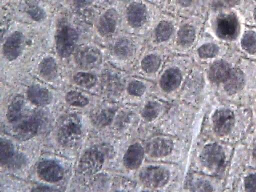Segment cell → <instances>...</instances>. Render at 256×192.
<instances>
[{"mask_svg":"<svg viewBox=\"0 0 256 192\" xmlns=\"http://www.w3.org/2000/svg\"><path fill=\"white\" fill-rule=\"evenodd\" d=\"M56 138L64 147L72 148L76 146L82 137V126L80 117L70 114L62 117L56 126Z\"/></svg>","mask_w":256,"mask_h":192,"instance_id":"cell-1","label":"cell"},{"mask_svg":"<svg viewBox=\"0 0 256 192\" xmlns=\"http://www.w3.org/2000/svg\"><path fill=\"white\" fill-rule=\"evenodd\" d=\"M111 153V148L106 144H98L88 148L79 160V172L86 175H91L98 172Z\"/></svg>","mask_w":256,"mask_h":192,"instance_id":"cell-2","label":"cell"},{"mask_svg":"<svg viewBox=\"0 0 256 192\" xmlns=\"http://www.w3.org/2000/svg\"><path fill=\"white\" fill-rule=\"evenodd\" d=\"M43 123L41 112H32L20 118L13 124L12 130L15 136L22 140H28L36 134Z\"/></svg>","mask_w":256,"mask_h":192,"instance_id":"cell-3","label":"cell"},{"mask_svg":"<svg viewBox=\"0 0 256 192\" xmlns=\"http://www.w3.org/2000/svg\"><path fill=\"white\" fill-rule=\"evenodd\" d=\"M78 38L76 30L68 25H64L58 28L55 36V43L59 56L66 58L71 55L74 50Z\"/></svg>","mask_w":256,"mask_h":192,"instance_id":"cell-4","label":"cell"},{"mask_svg":"<svg viewBox=\"0 0 256 192\" xmlns=\"http://www.w3.org/2000/svg\"><path fill=\"white\" fill-rule=\"evenodd\" d=\"M202 166L208 170L216 172L220 170L225 162V155L222 148L216 144H210L202 149L200 154Z\"/></svg>","mask_w":256,"mask_h":192,"instance_id":"cell-5","label":"cell"},{"mask_svg":"<svg viewBox=\"0 0 256 192\" xmlns=\"http://www.w3.org/2000/svg\"><path fill=\"white\" fill-rule=\"evenodd\" d=\"M139 178L144 186L151 188H158L168 182L170 172L162 166H149L141 170Z\"/></svg>","mask_w":256,"mask_h":192,"instance_id":"cell-6","label":"cell"},{"mask_svg":"<svg viewBox=\"0 0 256 192\" xmlns=\"http://www.w3.org/2000/svg\"><path fill=\"white\" fill-rule=\"evenodd\" d=\"M76 65L83 70H91L98 66L102 62V56L96 48L84 46L78 48L74 54Z\"/></svg>","mask_w":256,"mask_h":192,"instance_id":"cell-7","label":"cell"},{"mask_svg":"<svg viewBox=\"0 0 256 192\" xmlns=\"http://www.w3.org/2000/svg\"><path fill=\"white\" fill-rule=\"evenodd\" d=\"M212 123L214 130L218 135L226 136L230 132L234 125V114L228 108L218 109L212 116Z\"/></svg>","mask_w":256,"mask_h":192,"instance_id":"cell-8","label":"cell"},{"mask_svg":"<svg viewBox=\"0 0 256 192\" xmlns=\"http://www.w3.org/2000/svg\"><path fill=\"white\" fill-rule=\"evenodd\" d=\"M38 176L48 182H56L64 177V170L62 167L53 160H44L40 162L36 167Z\"/></svg>","mask_w":256,"mask_h":192,"instance_id":"cell-9","label":"cell"},{"mask_svg":"<svg viewBox=\"0 0 256 192\" xmlns=\"http://www.w3.org/2000/svg\"><path fill=\"white\" fill-rule=\"evenodd\" d=\"M216 30L218 36L224 39L234 38L238 32V22L236 16L232 14L220 16L216 20Z\"/></svg>","mask_w":256,"mask_h":192,"instance_id":"cell-10","label":"cell"},{"mask_svg":"<svg viewBox=\"0 0 256 192\" xmlns=\"http://www.w3.org/2000/svg\"><path fill=\"white\" fill-rule=\"evenodd\" d=\"M24 43V37L22 33L16 31L11 34L2 46L4 56L10 60L16 59L22 50Z\"/></svg>","mask_w":256,"mask_h":192,"instance_id":"cell-11","label":"cell"},{"mask_svg":"<svg viewBox=\"0 0 256 192\" xmlns=\"http://www.w3.org/2000/svg\"><path fill=\"white\" fill-rule=\"evenodd\" d=\"M172 141L165 138H157L152 140L146 146V152L152 157L162 158L168 155L172 151Z\"/></svg>","mask_w":256,"mask_h":192,"instance_id":"cell-12","label":"cell"},{"mask_svg":"<svg viewBox=\"0 0 256 192\" xmlns=\"http://www.w3.org/2000/svg\"><path fill=\"white\" fill-rule=\"evenodd\" d=\"M118 21L117 12L112 8L107 10L100 17L97 30L102 36H108L115 31Z\"/></svg>","mask_w":256,"mask_h":192,"instance_id":"cell-13","label":"cell"},{"mask_svg":"<svg viewBox=\"0 0 256 192\" xmlns=\"http://www.w3.org/2000/svg\"><path fill=\"white\" fill-rule=\"evenodd\" d=\"M126 16L128 23L132 27L138 28L143 25L148 17L146 6L139 2H133L128 7Z\"/></svg>","mask_w":256,"mask_h":192,"instance_id":"cell-14","label":"cell"},{"mask_svg":"<svg viewBox=\"0 0 256 192\" xmlns=\"http://www.w3.org/2000/svg\"><path fill=\"white\" fill-rule=\"evenodd\" d=\"M144 150L142 146L135 143L131 144L126 150L123 160L125 167L129 170H136L141 165Z\"/></svg>","mask_w":256,"mask_h":192,"instance_id":"cell-15","label":"cell"},{"mask_svg":"<svg viewBox=\"0 0 256 192\" xmlns=\"http://www.w3.org/2000/svg\"><path fill=\"white\" fill-rule=\"evenodd\" d=\"M26 96L32 104L39 106L49 104L52 99V93L48 90L38 85L30 86L27 90Z\"/></svg>","mask_w":256,"mask_h":192,"instance_id":"cell-16","label":"cell"},{"mask_svg":"<svg viewBox=\"0 0 256 192\" xmlns=\"http://www.w3.org/2000/svg\"><path fill=\"white\" fill-rule=\"evenodd\" d=\"M181 80L180 72L176 68H169L162 75L160 80V86L164 92H170L178 86Z\"/></svg>","mask_w":256,"mask_h":192,"instance_id":"cell-17","label":"cell"},{"mask_svg":"<svg viewBox=\"0 0 256 192\" xmlns=\"http://www.w3.org/2000/svg\"><path fill=\"white\" fill-rule=\"evenodd\" d=\"M224 88L229 94L238 92L242 87L244 76L242 72L237 68L231 69L227 78L224 82Z\"/></svg>","mask_w":256,"mask_h":192,"instance_id":"cell-18","label":"cell"},{"mask_svg":"<svg viewBox=\"0 0 256 192\" xmlns=\"http://www.w3.org/2000/svg\"><path fill=\"white\" fill-rule=\"evenodd\" d=\"M24 104V100L21 96L12 99L6 112L7 119L10 123L14 124L23 117Z\"/></svg>","mask_w":256,"mask_h":192,"instance_id":"cell-19","label":"cell"},{"mask_svg":"<svg viewBox=\"0 0 256 192\" xmlns=\"http://www.w3.org/2000/svg\"><path fill=\"white\" fill-rule=\"evenodd\" d=\"M231 69L228 64L224 61H217L210 68L208 76L210 80L214 82H224L227 78Z\"/></svg>","mask_w":256,"mask_h":192,"instance_id":"cell-20","label":"cell"},{"mask_svg":"<svg viewBox=\"0 0 256 192\" xmlns=\"http://www.w3.org/2000/svg\"><path fill=\"white\" fill-rule=\"evenodd\" d=\"M40 76L47 80L54 79L58 73V66L55 60L50 56L44 58L40 62L38 68Z\"/></svg>","mask_w":256,"mask_h":192,"instance_id":"cell-21","label":"cell"},{"mask_svg":"<svg viewBox=\"0 0 256 192\" xmlns=\"http://www.w3.org/2000/svg\"><path fill=\"white\" fill-rule=\"evenodd\" d=\"M15 150L12 144L9 140H0V161L2 164H12L16 162Z\"/></svg>","mask_w":256,"mask_h":192,"instance_id":"cell-22","label":"cell"},{"mask_svg":"<svg viewBox=\"0 0 256 192\" xmlns=\"http://www.w3.org/2000/svg\"><path fill=\"white\" fill-rule=\"evenodd\" d=\"M114 50L116 55L118 58H127L132 54L134 51V46L130 39L122 38L116 42Z\"/></svg>","mask_w":256,"mask_h":192,"instance_id":"cell-23","label":"cell"},{"mask_svg":"<svg viewBox=\"0 0 256 192\" xmlns=\"http://www.w3.org/2000/svg\"><path fill=\"white\" fill-rule=\"evenodd\" d=\"M195 36L194 28L188 24H184L180 28L178 32V42L184 46H189L194 42Z\"/></svg>","mask_w":256,"mask_h":192,"instance_id":"cell-24","label":"cell"},{"mask_svg":"<svg viewBox=\"0 0 256 192\" xmlns=\"http://www.w3.org/2000/svg\"><path fill=\"white\" fill-rule=\"evenodd\" d=\"M174 30L172 24L168 21L160 22L155 30V36L158 42L168 40L172 35Z\"/></svg>","mask_w":256,"mask_h":192,"instance_id":"cell-25","label":"cell"},{"mask_svg":"<svg viewBox=\"0 0 256 192\" xmlns=\"http://www.w3.org/2000/svg\"><path fill=\"white\" fill-rule=\"evenodd\" d=\"M65 100L68 104L75 107L82 108L87 106L89 102L88 99L86 96L75 90L68 92Z\"/></svg>","mask_w":256,"mask_h":192,"instance_id":"cell-26","label":"cell"},{"mask_svg":"<svg viewBox=\"0 0 256 192\" xmlns=\"http://www.w3.org/2000/svg\"><path fill=\"white\" fill-rule=\"evenodd\" d=\"M74 80L80 86L90 88L95 85L97 78L96 76L92 73L79 72L74 76Z\"/></svg>","mask_w":256,"mask_h":192,"instance_id":"cell-27","label":"cell"},{"mask_svg":"<svg viewBox=\"0 0 256 192\" xmlns=\"http://www.w3.org/2000/svg\"><path fill=\"white\" fill-rule=\"evenodd\" d=\"M161 62L160 58L154 54L146 56L141 62V67L144 71L148 73L156 72L159 68Z\"/></svg>","mask_w":256,"mask_h":192,"instance_id":"cell-28","label":"cell"},{"mask_svg":"<svg viewBox=\"0 0 256 192\" xmlns=\"http://www.w3.org/2000/svg\"><path fill=\"white\" fill-rule=\"evenodd\" d=\"M242 47L248 52L253 54L256 52V32H246L242 40Z\"/></svg>","mask_w":256,"mask_h":192,"instance_id":"cell-29","label":"cell"},{"mask_svg":"<svg viewBox=\"0 0 256 192\" xmlns=\"http://www.w3.org/2000/svg\"><path fill=\"white\" fill-rule=\"evenodd\" d=\"M160 106L156 102H150L144 107L142 111L143 117L148 120L154 118L158 114Z\"/></svg>","mask_w":256,"mask_h":192,"instance_id":"cell-30","label":"cell"},{"mask_svg":"<svg viewBox=\"0 0 256 192\" xmlns=\"http://www.w3.org/2000/svg\"><path fill=\"white\" fill-rule=\"evenodd\" d=\"M218 51L217 46L208 43L201 46L198 50V56L202 58H210L215 56Z\"/></svg>","mask_w":256,"mask_h":192,"instance_id":"cell-31","label":"cell"},{"mask_svg":"<svg viewBox=\"0 0 256 192\" xmlns=\"http://www.w3.org/2000/svg\"><path fill=\"white\" fill-rule=\"evenodd\" d=\"M127 90L130 95L140 96L144 92L146 86L144 84L140 81L132 80L128 84Z\"/></svg>","mask_w":256,"mask_h":192,"instance_id":"cell-32","label":"cell"},{"mask_svg":"<svg viewBox=\"0 0 256 192\" xmlns=\"http://www.w3.org/2000/svg\"><path fill=\"white\" fill-rule=\"evenodd\" d=\"M196 192H215L216 188L212 184L206 180H199L196 182Z\"/></svg>","mask_w":256,"mask_h":192,"instance_id":"cell-33","label":"cell"},{"mask_svg":"<svg viewBox=\"0 0 256 192\" xmlns=\"http://www.w3.org/2000/svg\"><path fill=\"white\" fill-rule=\"evenodd\" d=\"M28 12L30 16L36 20H39L44 18V10L37 6L30 7Z\"/></svg>","mask_w":256,"mask_h":192,"instance_id":"cell-34","label":"cell"},{"mask_svg":"<svg viewBox=\"0 0 256 192\" xmlns=\"http://www.w3.org/2000/svg\"><path fill=\"white\" fill-rule=\"evenodd\" d=\"M30 192H54L52 188L46 186L40 185L33 188Z\"/></svg>","mask_w":256,"mask_h":192,"instance_id":"cell-35","label":"cell"},{"mask_svg":"<svg viewBox=\"0 0 256 192\" xmlns=\"http://www.w3.org/2000/svg\"><path fill=\"white\" fill-rule=\"evenodd\" d=\"M252 155L254 159L256 160V144L253 148Z\"/></svg>","mask_w":256,"mask_h":192,"instance_id":"cell-36","label":"cell"},{"mask_svg":"<svg viewBox=\"0 0 256 192\" xmlns=\"http://www.w3.org/2000/svg\"><path fill=\"white\" fill-rule=\"evenodd\" d=\"M254 18H255V19L256 20V8L254 9Z\"/></svg>","mask_w":256,"mask_h":192,"instance_id":"cell-37","label":"cell"},{"mask_svg":"<svg viewBox=\"0 0 256 192\" xmlns=\"http://www.w3.org/2000/svg\"><path fill=\"white\" fill-rule=\"evenodd\" d=\"M146 192V191H144V192Z\"/></svg>","mask_w":256,"mask_h":192,"instance_id":"cell-38","label":"cell"},{"mask_svg":"<svg viewBox=\"0 0 256 192\" xmlns=\"http://www.w3.org/2000/svg\"><path fill=\"white\" fill-rule=\"evenodd\" d=\"M119 192V191H116V192Z\"/></svg>","mask_w":256,"mask_h":192,"instance_id":"cell-39","label":"cell"}]
</instances>
